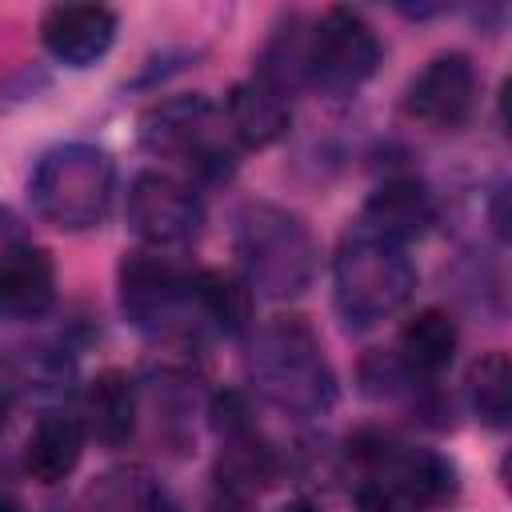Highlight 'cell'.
<instances>
[{"label": "cell", "mask_w": 512, "mask_h": 512, "mask_svg": "<svg viewBox=\"0 0 512 512\" xmlns=\"http://www.w3.org/2000/svg\"><path fill=\"white\" fill-rule=\"evenodd\" d=\"M248 372L260 396L288 416L308 420L336 404V372L320 348V336L300 316H276L256 332Z\"/></svg>", "instance_id": "1"}, {"label": "cell", "mask_w": 512, "mask_h": 512, "mask_svg": "<svg viewBox=\"0 0 512 512\" xmlns=\"http://www.w3.org/2000/svg\"><path fill=\"white\" fill-rule=\"evenodd\" d=\"M348 456L360 468V512H420L456 496L452 460L428 448H408L388 432H356L348 440Z\"/></svg>", "instance_id": "2"}, {"label": "cell", "mask_w": 512, "mask_h": 512, "mask_svg": "<svg viewBox=\"0 0 512 512\" xmlns=\"http://www.w3.org/2000/svg\"><path fill=\"white\" fill-rule=\"evenodd\" d=\"M336 308L348 324L372 328L396 316L416 292V268L400 244H388L364 228L348 232L332 260Z\"/></svg>", "instance_id": "3"}, {"label": "cell", "mask_w": 512, "mask_h": 512, "mask_svg": "<svg viewBox=\"0 0 512 512\" xmlns=\"http://www.w3.org/2000/svg\"><path fill=\"white\" fill-rule=\"evenodd\" d=\"M28 200L40 220L84 232L96 228L112 204V160L92 144H60L44 152L28 176Z\"/></svg>", "instance_id": "4"}, {"label": "cell", "mask_w": 512, "mask_h": 512, "mask_svg": "<svg viewBox=\"0 0 512 512\" xmlns=\"http://www.w3.org/2000/svg\"><path fill=\"white\" fill-rule=\"evenodd\" d=\"M236 252L244 280L264 296H300L316 276V244L300 216L276 204H248L236 220Z\"/></svg>", "instance_id": "5"}, {"label": "cell", "mask_w": 512, "mask_h": 512, "mask_svg": "<svg viewBox=\"0 0 512 512\" xmlns=\"http://www.w3.org/2000/svg\"><path fill=\"white\" fill-rule=\"evenodd\" d=\"M140 136L152 152L184 160L204 180L232 176V148L216 136V112L204 96H176L156 104L140 120Z\"/></svg>", "instance_id": "6"}, {"label": "cell", "mask_w": 512, "mask_h": 512, "mask_svg": "<svg viewBox=\"0 0 512 512\" xmlns=\"http://www.w3.org/2000/svg\"><path fill=\"white\" fill-rule=\"evenodd\" d=\"M380 64V40L372 24L352 8H328L304 44V80L328 92L360 88Z\"/></svg>", "instance_id": "7"}, {"label": "cell", "mask_w": 512, "mask_h": 512, "mask_svg": "<svg viewBox=\"0 0 512 512\" xmlns=\"http://www.w3.org/2000/svg\"><path fill=\"white\" fill-rule=\"evenodd\" d=\"M120 308L124 316L152 336H172L188 328L192 276H184L160 252H124L120 260Z\"/></svg>", "instance_id": "8"}, {"label": "cell", "mask_w": 512, "mask_h": 512, "mask_svg": "<svg viewBox=\"0 0 512 512\" xmlns=\"http://www.w3.org/2000/svg\"><path fill=\"white\" fill-rule=\"evenodd\" d=\"M128 228L152 248L192 244L204 228V204L184 180L168 172H140L128 188Z\"/></svg>", "instance_id": "9"}, {"label": "cell", "mask_w": 512, "mask_h": 512, "mask_svg": "<svg viewBox=\"0 0 512 512\" xmlns=\"http://www.w3.org/2000/svg\"><path fill=\"white\" fill-rule=\"evenodd\" d=\"M476 68L464 52L432 56L404 92V112L428 128H460L476 108Z\"/></svg>", "instance_id": "10"}, {"label": "cell", "mask_w": 512, "mask_h": 512, "mask_svg": "<svg viewBox=\"0 0 512 512\" xmlns=\"http://www.w3.org/2000/svg\"><path fill=\"white\" fill-rule=\"evenodd\" d=\"M40 40L60 64L88 68L116 40V12L104 4H52L40 16Z\"/></svg>", "instance_id": "11"}, {"label": "cell", "mask_w": 512, "mask_h": 512, "mask_svg": "<svg viewBox=\"0 0 512 512\" xmlns=\"http://www.w3.org/2000/svg\"><path fill=\"white\" fill-rule=\"evenodd\" d=\"M432 220H436V204H432L428 184L416 176H392L368 196L360 228L404 248L408 240L424 236L432 228Z\"/></svg>", "instance_id": "12"}, {"label": "cell", "mask_w": 512, "mask_h": 512, "mask_svg": "<svg viewBox=\"0 0 512 512\" xmlns=\"http://www.w3.org/2000/svg\"><path fill=\"white\" fill-rule=\"evenodd\" d=\"M224 112H228L232 136H236L244 148H268V144H276V140L288 132V120H292L288 96H284L276 84H268L264 76L236 80V84L228 88Z\"/></svg>", "instance_id": "13"}, {"label": "cell", "mask_w": 512, "mask_h": 512, "mask_svg": "<svg viewBox=\"0 0 512 512\" xmlns=\"http://www.w3.org/2000/svg\"><path fill=\"white\" fill-rule=\"evenodd\" d=\"M84 456V424L72 412H44L24 444V472L52 488L76 472Z\"/></svg>", "instance_id": "14"}, {"label": "cell", "mask_w": 512, "mask_h": 512, "mask_svg": "<svg viewBox=\"0 0 512 512\" xmlns=\"http://www.w3.org/2000/svg\"><path fill=\"white\" fill-rule=\"evenodd\" d=\"M56 300V264L44 248L16 244L0 256V308L16 316H44Z\"/></svg>", "instance_id": "15"}, {"label": "cell", "mask_w": 512, "mask_h": 512, "mask_svg": "<svg viewBox=\"0 0 512 512\" xmlns=\"http://www.w3.org/2000/svg\"><path fill=\"white\" fill-rule=\"evenodd\" d=\"M84 416H88V432L108 444L120 448L132 440L136 432V384L124 368H104L92 376L88 392H84Z\"/></svg>", "instance_id": "16"}, {"label": "cell", "mask_w": 512, "mask_h": 512, "mask_svg": "<svg viewBox=\"0 0 512 512\" xmlns=\"http://www.w3.org/2000/svg\"><path fill=\"white\" fill-rule=\"evenodd\" d=\"M460 344L456 320L444 308H420L404 328H400V360L416 372V376H432L440 368L452 364Z\"/></svg>", "instance_id": "17"}, {"label": "cell", "mask_w": 512, "mask_h": 512, "mask_svg": "<svg viewBox=\"0 0 512 512\" xmlns=\"http://www.w3.org/2000/svg\"><path fill=\"white\" fill-rule=\"evenodd\" d=\"M192 300L228 336H240L252 324V288L236 272H220V268L196 272L192 276Z\"/></svg>", "instance_id": "18"}, {"label": "cell", "mask_w": 512, "mask_h": 512, "mask_svg": "<svg viewBox=\"0 0 512 512\" xmlns=\"http://www.w3.org/2000/svg\"><path fill=\"white\" fill-rule=\"evenodd\" d=\"M468 396H472L476 416L488 428H504L508 424V416H512V368H508V356L500 348L484 352L468 368Z\"/></svg>", "instance_id": "19"}, {"label": "cell", "mask_w": 512, "mask_h": 512, "mask_svg": "<svg viewBox=\"0 0 512 512\" xmlns=\"http://www.w3.org/2000/svg\"><path fill=\"white\" fill-rule=\"evenodd\" d=\"M12 372L36 388H60V380L68 376V360L60 352H48V348H24L12 360Z\"/></svg>", "instance_id": "20"}, {"label": "cell", "mask_w": 512, "mask_h": 512, "mask_svg": "<svg viewBox=\"0 0 512 512\" xmlns=\"http://www.w3.org/2000/svg\"><path fill=\"white\" fill-rule=\"evenodd\" d=\"M212 512H256L252 508V500L248 496H236V492H224L216 504H212Z\"/></svg>", "instance_id": "21"}, {"label": "cell", "mask_w": 512, "mask_h": 512, "mask_svg": "<svg viewBox=\"0 0 512 512\" xmlns=\"http://www.w3.org/2000/svg\"><path fill=\"white\" fill-rule=\"evenodd\" d=\"M280 512H324L320 504H312V500H292V504H284Z\"/></svg>", "instance_id": "22"}, {"label": "cell", "mask_w": 512, "mask_h": 512, "mask_svg": "<svg viewBox=\"0 0 512 512\" xmlns=\"http://www.w3.org/2000/svg\"><path fill=\"white\" fill-rule=\"evenodd\" d=\"M8 408H12V400H8V392L0 388V428L8 424Z\"/></svg>", "instance_id": "23"}, {"label": "cell", "mask_w": 512, "mask_h": 512, "mask_svg": "<svg viewBox=\"0 0 512 512\" xmlns=\"http://www.w3.org/2000/svg\"><path fill=\"white\" fill-rule=\"evenodd\" d=\"M0 512H20V504H16V500H8V496H0Z\"/></svg>", "instance_id": "24"}]
</instances>
